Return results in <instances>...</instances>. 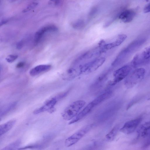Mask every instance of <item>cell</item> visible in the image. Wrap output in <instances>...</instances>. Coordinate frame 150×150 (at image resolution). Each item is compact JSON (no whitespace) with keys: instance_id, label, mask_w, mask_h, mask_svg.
Listing matches in <instances>:
<instances>
[{"instance_id":"6da1fadb","label":"cell","mask_w":150,"mask_h":150,"mask_svg":"<svg viewBox=\"0 0 150 150\" xmlns=\"http://www.w3.org/2000/svg\"><path fill=\"white\" fill-rule=\"evenodd\" d=\"M85 102L80 100L74 102L64 110L62 113L63 118L66 120L72 119L78 114L85 104Z\"/></svg>"},{"instance_id":"7a4b0ae2","label":"cell","mask_w":150,"mask_h":150,"mask_svg":"<svg viewBox=\"0 0 150 150\" xmlns=\"http://www.w3.org/2000/svg\"><path fill=\"white\" fill-rule=\"evenodd\" d=\"M145 70L142 68H137L128 75L125 81V85L127 88L133 87L141 81L145 75Z\"/></svg>"},{"instance_id":"3957f363","label":"cell","mask_w":150,"mask_h":150,"mask_svg":"<svg viewBox=\"0 0 150 150\" xmlns=\"http://www.w3.org/2000/svg\"><path fill=\"white\" fill-rule=\"evenodd\" d=\"M104 57L96 58L79 67L80 74H86L91 73L96 70L104 63Z\"/></svg>"},{"instance_id":"277c9868","label":"cell","mask_w":150,"mask_h":150,"mask_svg":"<svg viewBox=\"0 0 150 150\" xmlns=\"http://www.w3.org/2000/svg\"><path fill=\"white\" fill-rule=\"evenodd\" d=\"M92 125H86L68 138L65 141V146H71L77 143L92 128Z\"/></svg>"},{"instance_id":"5b68a950","label":"cell","mask_w":150,"mask_h":150,"mask_svg":"<svg viewBox=\"0 0 150 150\" xmlns=\"http://www.w3.org/2000/svg\"><path fill=\"white\" fill-rule=\"evenodd\" d=\"M131 69V66L127 65L116 70L113 73L114 78L110 83V85H114L125 78L129 74Z\"/></svg>"},{"instance_id":"8992f818","label":"cell","mask_w":150,"mask_h":150,"mask_svg":"<svg viewBox=\"0 0 150 150\" xmlns=\"http://www.w3.org/2000/svg\"><path fill=\"white\" fill-rule=\"evenodd\" d=\"M59 100L57 95L50 98L42 106L35 110L33 113L36 115L46 111L51 113L52 112L55 111L54 106Z\"/></svg>"},{"instance_id":"52a82bcc","label":"cell","mask_w":150,"mask_h":150,"mask_svg":"<svg viewBox=\"0 0 150 150\" xmlns=\"http://www.w3.org/2000/svg\"><path fill=\"white\" fill-rule=\"evenodd\" d=\"M142 120V118L139 117L127 121L120 130L125 134H128L131 133L135 130Z\"/></svg>"},{"instance_id":"ba28073f","label":"cell","mask_w":150,"mask_h":150,"mask_svg":"<svg viewBox=\"0 0 150 150\" xmlns=\"http://www.w3.org/2000/svg\"><path fill=\"white\" fill-rule=\"evenodd\" d=\"M96 105L91 101L69 122L71 125L78 122L88 114Z\"/></svg>"},{"instance_id":"9c48e42d","label":"cell","mask_w":150,"mask_h":150,"mask_svg":"<svg viewBox=\"0 0 150 150\" xmlns=\"http://www.w3.org/2000/svg\"><path fill=\"white\" fill-rule=\"evenodd\" d=\"M58 30V28L53 25H48L42 27L38 30L35 33L34 40L35 42L36 43H38L46 32L56 31Z\"/></svg>"},{"instance_id":"30bf717a","label":"cell","mask_w":150,"mask_h":150,"mask_svg":"<svg viewBox=\"0 0 150 150\" xmlns=\"http://www.w3.org/2000/svg\"><path fill=\"white\" fill-rule=\"evenodd\" d=\"M136 14V11L134 9H127L119 14L118 18L124 23H128L133 19Z\"/></svg>"},{"instance_id":"8fae6325","label":"cell","mask_w":150,"mask_h":150,"mask_svg":"<svg viewBox=\"0 0 150 150\" xmlns=\"http://www.w3.org/2000/svg\"><path fill=\"white\" fill-rule=\"evenodd\" d=\"M127 36L124 34H120L117 36L115 40L108 43H105L103 45V48L105 51L111 49L120 45L126 39Z\"/></svg>"},{"instance_id":"7c38bea8","label":"cell","mask_w":150,"mask_h":150,"mask_svg":"<svg viewBox=\"0 0 150 150\" xmlns=\"http://www.w3.org/2000/svg\"><path fill=\"white\" fill-rule=\"evenodd\" d=\"M51 66L49 64H41L38 65L31 69L29 74L32 76H35L38 74L49 70Z\"/></svg>"},{"instance_id":"4fadbf2b","label":"cell","mask_w":150,"mask_h":150,"mask_svg":"<svg viewBox=\"0 0 150 150\" xmlns=\"http://www.w3.org/2000/svg\"><path fill=\"white\" fill-rule=\"evenodd\" d=\"M150 58V46L146 47L140 54H137L134 56L133 60L137 65L142 60H146Z\"/></svg>"},{"instance_id":"5bb4252c","label":"cell","mask_w":150,"mask_h":150,"mask_svg":"<svg viewBox=\"0 0 150 150\" xmlns=\"http://www.w3.org/2000/svg\"><path fill=\"white\" fill-rule=\"evenodd\" d=\"M81 74L79 68L77 70L73 68L68 69L63 75L62 78L64 80H71Z\"/></svg>"},{"instance_id":"9a60e30c","label":"cell","mask_w":150,"mask_h":150,"mask_svg":"<svg viewBox=\"0 0 150 150\" xmlns=\"http://www.w3.org/2000/svg\"><path fill=\"white\" fill-rule=\"evenodd\" d=\"M138 136L140 137H148L150 135V121L142 125L137 131Z\"/></svg>"},{"instance_id":"2e32d148","label":"cell","mask_w":150,"mask_h":150,"mask_svg":"<svg viewBox=\"0 0 150 150\" xmlns=\"http://www.w3.org/2000/svg\"><path fill=\"white\" fill-rule=\"evenodd\" d=\"M16 120H12L0 125V135L1 136L11 129L15 125Z\"/></svg>"},{"instance_id":"e0dca14e","label":"cell","mask_w":150,"mask_h":150,"mask_svg":"<svg viewBox=\"0 0 150 150\" xmlns=\"http://www.w3.org/2000/svg\"><path fill=\"white\" fill-rule=\"evenodd\" d=\"M112 94L111 91H108L99 95L92 101L96 106L111 96Z\"/></svg>"},{"instance_id":"ac0fdd59","label":"cell","mask_w":150,"mask_h":150,"mask_svg":"<svg viewBox=\"0 0 150 150\" xmlns=\"http://www.w3.org/2000/svg\"><path fill=\"white\" fill-rule=\"evenodd\" d=\"M16 104L17 103L16 102H14L7 104L4 107L0 110V117L1 118L6 115L13 109L16 106Z\"/></svg>"},{"instance_id":"d6986e66","label":"cell","mask_w":150,"mask_h":150,"mask_svg":"<svg viewBox=\"0 0 150 150\" xmlns=\"http://www.w3.org/2000/svg\"><path fill=\"white\" fill-rule=\"evenodd\" d=\"M119 127L116 126L105 136L106 140L109 142L113 141L115 138L118 131Z\"/></svg>"},{"instance_id":"ffe728a7","label":"cell","mask_w":150,"mask_h":150,"mask_svg":"<svg viewBox=\"0 0 150 150\" xmlns=\"http://www.w3.org/2000/svg\"><path fill=\"white\" fill-rule=\"evenodd\" d=\"M21 143V141L18 139L9 144L1 150H16Z\"/></svg>"},{"instance_id":"44dd1931","label":"cell","mask_w":150,"mask_h":150,"mask_svg":"<svg viewBox=\"0 0 150 150\" xmlns=\"http://www.w3.org/2000/svg\"><path fill=\"white\" fill-rule=\"evenodd\" d=\"M85 26V23L83 21L79 20L73 23L72 26L76 29H80L83 28Z\"/></svg>"},{"instance_id":"7402d4cb","label":"cell","mask_w":150,"mask_h":150,"mask_svg":"<svg viewBox=\"0 0 150 150\" xmlns=\"http://www.w3.org/2000/svg\"><path fill=\"white\" fill-rule=\"evenodd\" d=\"M38 4L37 2H33L28 5L27 7L23 9L22 12H25L31 10L32 9L35 7Z\"/></svg>"},{"instance_id":"603a6c76","label":"cell","mask_w":150,"mask_h":150,"mask_svg":"<svg viewBox=\"0 0 150 150\" xmlns=\"http://www.w3.org/2000/svg\"><path fill=\"white\" fill-rule=\"evenodd\" d=\"M18 57L16 55L11 54L8 56L6 58V60L8 63H12L15 61Z\"/></svg>"},{"instance_id":"cb8c5ba5","label":"cell","mask_w":150,"mask_h":150,"mask_svg":"<svg viewBox=\"0 0 150 150\" xmlns=\"http://www.w3.org/2000/svg\"><path fill=\"white\" fill-rule=\"evenodd\" d=\"M143 11L145 13L150 12V2L145 6Z\"/></svg>"},{"instance_id":"d4e9b609","label":"cell","mask_w":150,"mask_h":150,"mask_svg":"<svg viewBox=\"0 0 150 150\" xmlns=\"http://www.w3.org/2000/svg\"><path fill=\"white\" fill-rule=\"evenodd\" d=\"M23 45V43L22 41H20L18 42L16 45V47L17 49L20 50L22 48Z\"/></svg>"},{"instance_id":"484cf974","label":"cell","mask_w":150,"mask_h":150,"mask_svg":"<svg viewBox=\"0 0 150 150\" xmlns=\"http://www.w3.org/2000/svg\"><path fill=\"white\" fill-rule=\"evenodd\" d=\"M25 64V63L24 62H20L17 64L16 65V67L18 68H20L23 67L24 66Z\"/></svg>"},{"instance_id":"4316f807","label":"cell","mask_w":150,"mask_h":150,"mask_svg":"<svg viewBox=\"0 0 150 150\" xmlns=\"http://www.w3.org/2000/svg\"><path fill=\"white\" fill-rule=\"evenodd\" d=\"M147 137H148L144 145V146H147L150 145V135Z\"/></svg>"},{"instance_id":"83f0119b","label":"cell","mask_w":150,"mask_h":150,"mask_svg":"<svg viewBox=\"0 0 150 150\" xmlns=\"http://www.w3.org/2000/svg\"><path fill=\"white\" fill-rule=\"evenodd\" d=\"M8 22V21L6 20H3L0 21V25L1 26L2 25L6 24Z\"/></svg>"}]
</instances>
